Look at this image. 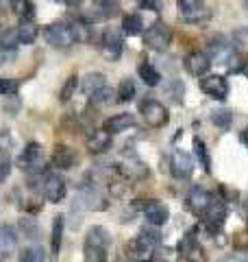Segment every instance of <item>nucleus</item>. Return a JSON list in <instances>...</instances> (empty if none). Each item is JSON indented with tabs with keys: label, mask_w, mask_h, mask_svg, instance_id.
Listing matches in <instances>:
<instances>
[{
	"label": "nucleus",
	"mask_w": 248,
	"mask_h": 262,
	"mask_svg": "<svg viewBox=\"0 0 248 262\" xmlns=\"http://www.w3.org/2000/svg\"><path fill=\"white\" fill-rule=\"evenodd\" d=\"M107 247H109V232L96 225L85 236V260L83 262H105Z\"/></svg>",
	"instance_id": "1"
},
{
	"label": "nucleus",
	"mask_w": 248,
	"mask_h": 262,
	"mask_svg": "<svg viewBox=\"0 0 248 262\" xmlns=\"http://www.w3.org/2000/svg\"><path fill=\"white\" fill-rule=\"evenodd\" d=\"M159 243H161L159 232L144 229V232L129 245V258L133 262H148L155 256V249H157V245Z\"/></svg>",
	"instance_id": "2"
},
{
	"label": "nucleus",
	"mask_w": 248,
	"mask_h": 262,
	"mask_svg": "<svg viewBox=\"0 0 248 262\" xmlns=\"http://www.w3.org/2000/svg\"><path fill=\"white\" fill-rule=\"evenodd\" d=\"M139 114L148 122V127H153V129L168 125V120H170V114L165 110V105L155 101V98H146V101L139 103Z\"/></svg>",
	"instance_id": "3"
},
{
	"label": "nucleus",
	"mask_w": 248,
	"mask_h": 262,
	"mask_svg": "<svg viewBox=\"0 0 248 262\" xmlns=\"http://www.w3.org/2000/svg\"><path fill=\"white\" fill-rule=\"evenodd\" d=\"M170 42H172V31L165 22L153 24L144 35V44L155 53H165L170 48Z\"/></svg>",
	"instance_id": "4"
},
{
	"label": "nucleus",
	"mask_w": 248,
	"mask_h": 262,
	"mask_svg": "<svg viewBox=\"0 0 248 262\" xmlns=\"http://www.w3.org/2000/svg\"><path fill=\"white\" fill-rule=\"evenodd\" d=\"M44 37L46 42L55 46V48H70L74 44V35H72V29L68 24H61V22H55V24H48L44 29Z\"/></svg>",
	"instance_id": "5"
},
{
	"label": "nucleus",
	"mask_w": 248,
	"mask_h": 262,
	"mask_svg": "<svg viewBox=\"0 0 248 262\" xmlns=\"http://www.w3.org/2000/svg\"><path fill=\"white\" fill-rule=\"evenodd\" d=\"M225 219H227V208H225V203L211 199L209 208H207L205 214H203V225L209 229L211 234H216V232H220V229H222V225H225Z\"/></svg>",
	"instance_id": "6"
},
{
	"label": "nucleus",
	"mask_w": 248,
	"mask_h": 262,
	"mask_svg": "<svg viewBox=\"0 0 248 262\" xmlns=\"http://www.w3.org/2000/svg\"><path fill=\"white\" fill-rule=\"evenodd\" d=\"M201 90L207 96L216 98V101H225V98L229 96V83H227V79L220 77V75L201 77Z\"/></svg>",
	"instance_id": "7"
},
{
	"label": "nucleus",
	"mask_w": 248,
	"mask_h": 262,
	"mask_svg": "<svg viewBox=\"0 0 248 262\" xmlns=\"http://www.w3.org/2000/svg\"><path fill=\"white\" fill-rule=\"evenodd\" d=\"M18 164H20L24 170H29V173H35L41 164H44V149H41V144L29 142L27 146H24V151L20 155Z\"/></svg>",
	"instance_id": "8"
},
{
	"label": "nucleus",
	"mask_w": 248,
	"mask_h": 262,
	"mask_svg": "<svg viewBox=\"0 0 248 262\" xmlns=\"http://www.w3.org/2000/svg\"><path fill=\"white\" fill-rule=\"evenodd\" d=\"M65 192H68V186H65V179L61 175L51 173L44 179V196L51 203H61L65 199Z\"/></svg>",
	"instance_id": "9"
},
{
	"label": "nucleus",
	"mask_w": 248,
	"mask_h": 262,
	"mask_svg": "<svg viewBox=\"0 0 248 262\" xmlns=\"http://www.w3.org/2000/svg\"><path fill=\"white\" fill-rule=\"evenodd\" d=\"M170 170H172V175H175L177 179H187L189 175H192V170H194L192 155L177 149L175 153H172V158H170Z\"/></svg>",
	"instance_id": "10"
},
{
	"label": "nucleus",
	"mask_w": 248,
	"mask_h": 262,
	"mask_svg": "<svg viewBox=\"0 0 248 262\" xmlns=\"http://www.w3.org/2000/svg\"><path fill=\"white\" fill-rule=\"evenodd\" d=\"M101 51H103V57L107 61H118L120 59V55H122V35L118 31H113V29L105 31Z\"/></svg>",
	"instance_id": "11"
},
{
	"label": "nucleus",
	"mask_w": 248,
	"mask_h": 262,
	"mask_svg": "<svg viewBox=\"0 0 248 262\" xmlns=\"http://www.w3.org/2000/svg\"><path fill=\"white\" fill-rule=\"evenodd\" d=\"M144 216L146 221L151 223L153 227H161L168 223V219H170V210L165 203L161 201H148L146 206H144Z\"/></svg>",
	"instance_id": "12"
},
{
	"label": "nucleus",
	"mask_w": 248,
	"mask_h": 262,
	"mask_svg": "<svg viewBox=\"0 0 248 262\" xmlns=\"http://www.w3.org/2000/svg\"><path fill=\"white\" fill-rule=\"evenodd\" d=\"M183 66H185V70L189 72V75L205 77L207 70H209V66H211V59H209V55H207V53L198 51V53H189L183 59Z\"/></svg>",
	"instance_id": "13"
},
{
	"label": "nucleus",
	"mask_w": 248,
	"mask_h": 262,
	"mask_svg": "<svg viewBox=\"0 0 248 262\" xmlns=\"http://www.w3.org/2000/svg\"><path fill=\"white\" fill-rule=\"evenodd\" d=\"M211 199H213V196L207 192V190H203V188H194V190L187 194V208L192 210L196 216H203L205 210L209 208Z\"/></svg>",
	"instance_id": "14"
},
{
	"label": "nucleus",
	"mask_w": 248,
	"mask_h": 262,
	"mask_svg": "<svg viewBox=\"0 0 248 262\" xmlns=\"http://www.w3.org/2000/svg\"><path fill=\"white\" fill-rule=\"evenodd\" d=\"M135 125V116L133 114H115V116L107 118L103 129L107 134H122V131H127Z\"/></svg>",
	"instance_id": "15"
},
{
	"label": "nucleus",
	"mask_w": 248,
	"mask_h": 262,
	"mask_svg": "<svg viewBox=\"0 0 248 262\" xmlns=\"http://www.w3.org/2000/svg\"><path fill=\"white\" fill-rule=\"evenodd\" d=\"M109 144H111V134H107L105 129H96L87 136L85 149L89 153H103V151L109 149Z\"/></svg>",
	"instance_id": "16"
},
{
	"label": "nucleus",
	"mask_w": 248,
	"mask_h": 262,
	"mask_svg": "<svg viewBox=\"0 0 248 262\" xmlns=\"http://www.w3.org/2000/svg\"><path fill=\"white\" fill-rule=\"evenodd\" d=\"M18 247V234L11 225H0V256H9Z\"/></svg>",
	"instance_id": "17"
},
{
	"label": "nucleus",
	"mask_w": 248,
	"mask_h": 262,
	"mask_svg": "<svg viewBox=\"0 0 248 262\" xmlns=\"http://www.w3.org/2000/svg\"><path fill=\"white\" fill-rule=\"evenodd\" d=\"M53 162H55L57 168L68 170V168H72L74 164H77V153H74L70 146H57L55 153H53Z\"/></svg>",
	"instance_id": "18"
},
{
	"label": "nucleus",
	"mask_w": 248,
	"mask_h": 262,
	"mask_svg": "<svg viewBox=\"0 0 248 262\" xmlns=\"http://www.w3.org/2000/svg\"><path fill=\"white\" fill-rule=\"evenodd\" d=\"M63 229H65V216H63V214H57V216L53 219V232H51V251L55 253V256L61 251Z\"/></svg>",
	"instance_id": "19"
},
{
	"label": "nucleus",
	"mask_w": 248,
	"mask_h": 262,
	"mask_svg": "<svg viewBox=\"0 0 248 262\" xmlns=\"http://www.w3.org/2000/svg\"><path fill=\"white\" fill-rule=\"evenodd\" d=\"M137 75H139V79H142L148 88L159 85V81H161V72L157 70L155 66L148 63V61H144V63H139V66H137Z\"/></svg>",
	"instance_id": "20"
},
{
	"label": "nucleus",
	"mask_w": 248,
	"mask_h": 262,
	"mask_svg": "<svg viewBox=\"0 0 248 262\" xmlns=\"http://www.w3.org/2000/svg\"><path fill=\"white\" fill-rule=\"evenodd\" d=\"M122 31L127 33V35H139V33L144 31V20H142V15L139 13H129V15H124V20H122Z\"/></svg>",
	"instance_id": "21"
},
{
	"label": "nucleus",
	"mask_w": 248,
	"mask_h": 262,
	"mask_svg": "<svg viewBox=\"0 0 248 262\" xmlns=\"http://www.w3.org/2000/svg\"><path fill=\"white\" fill-rule=\"evenodd\" d=\"M9 5H11V9L18 18H22V20L35 18V5H33V0H11Z\"/></svg>",
	"instance_id": "22"
},
{
	"label": "nucleus",
	"mask_w": 248,
	"mask_h": 262,
	"mask_svg": "<svg viewBox=\"0 0 248 262\" xmlns=\"http://www.w3.org/2000/svg\"><path fill=\"white\" fill-rule=\"evenodd\" d=\"M18 39H20V44H33L37 39V27L33 24V20H22V24L18 29Z\"/></svg>",
	"instance_id": "23"
},
{
	"label": "nucleus",
	"mask_w": 248,
	"mask_h": 262,
	"mask_svg": "<svg viewBox=\"0 0 248 262\" xmlns=\"http://www.w3.org/2000/svg\"><path fill=\"white\" fill-rule=\"evenodd\" d=\"M103 85H105V75H101V72H92V75H87L85 79L81 81V90L87 96H92L96 90H101Z\"/></svg>",
	"instance_id": "24"
},
{
	"label": "nucleus",
	"mask_w": 248,
	"mask_h": 262,
	"mask_svg": "<svg viewBox=\"0 0 248 262\" xmlns=\"http://www.w3.org/2000/svg\"><path fill=\"white\" fill-rule=\"evenodd\" d=\"M94 9L103 20L118 13V0H94Z\"/></svg>",
	"instance_id": "25"
},
{
	"label": "nucleus",
	"mask_w": 248,
	"mask_h": 262,
	"mask_svg": "<svg viewBox=\"0 0 248 262\" xmlns=\"http://www.w3.org/2000/svg\"><path fill=\"white\" fill-rule=\"evenodd\" d=\"M115 96H118V101H122V103L133 101V98H135V83H133V79H122L118 90H115Z\"/></svg>",
	"instance_id": "26"
},
{
	"label": "nucleus",
	"mask_w": 248,
	"mask_h": 262,
	"mask_svg": "<svg viewBox=\"0 0 248 262\" xmlns=\"http://www.w3.org/2000/svg\"><path fill=\"white\" fill-rule=\"evenodd\" d=\"M194 155H196V160L203 164V168L209 173V170H211V160H209L207 146H205V142L201 140V138H194Z\"/></svg>",
	"instance_id": "27"
},
{
	"label": "nucleus",
	"mask_w": 248,
	"mask_h": 262,
	"mask_svg": "<svg viewBox=\"0 0 248 262\" xmlns=\"http://www.w3.org/2000/svg\"><path fill=\"white\" fill-rule=\"evenodd\" d=\"M77 90H79V77L72 75V77L65 79V83H63L61 92H59V101H61V103H68L70 98L74 96V92H77Z\"/></svg>",
	"instance_id": "28"
},
{
	"label": "nucleus",
	"mask_w": 248,
	"mask_h": 262,
	"mask_svg": "<svg viewBox=\"0 0 248 262\" xmlns=\"http://www.w3.org/2000/svg\"><path fill=\"white\" fill-rule=\"evenodd\" d=\"M211 120H213V125H216L218 129L227 131L231 127V122H233V114H231L229 110H216L211 114Z\"/></svg>",
	"instance_id": "29"
},
{
	"label": "nucleus",
	"mask_w": 248,
	"mask_h": 262,
	"mask_svg": "<svg viewBox=\"0 0 248 262\" xmlns=\"http://www.w3.org/2000/svg\"><path fill=\"white\" fill-rule=\"evenodd\" d=\"M20 44L18 39V31L11 29V31H3V35H0V48H5V51H15Z\"/></svg>",
	"instance_id": "30"
},
{
	"label": "nucleus",
	"mask_w": 248,
	"mask_h": 262,
	"mask_svg": "<svg viewBox=\"0 0 248 262\" xmlns=\"http://www.w3.org/2000/svg\"><path fill=\"white\" fill-rule=\"evenodd\" d=\"M44 258V251L39 247H24L18 256V262H41Z\"/></svg>",
	"instance_id": "31"
},
{
	"label": "nucleus",
	"mask_w": 248,
	"mask_h": 262,
	"mask_svg": "<svg viewBox=\"0 0 248 262\" xmlns=\"http://www.w3.org/2000/svg\"><path fill=\"white\" fill-rule=\"evenodd\" d=\"M113 90L111 88H107V85H103L101 90H96V92L92 94V96H89V98H92V101L96 103V105H109L111 101H113Z\"/></svg>",
	"instance_id": "32"
},
{
	"label": "nucleus",
	"mask_w": 248,
	"mask_h": 262,
	"mask_svg": "<svg viewBox=\"0 0 248 262\" xmlns=\"http://www.w3.org/2000/svg\"><path fill=\"white\" fill-rule=\"evenodd\" d=\"M165 94H168L175 103H181V96L185 94V85L181 81H172V83L165 85Z\"/></svg>",
	"instance_id": "33"
},
{
	"label": "nucleus",
	"mask_w": 248,
	"mask_h": 262,
	"mask_svg": "<svg viewBox=\"0 0 248 262\" xmlns=\"http://www.w3.org/2000/svg\"><path fill=\"white\" fill-rule=\"evenodd\" d=\"M18 81L15 79H7V77H0V94L3 96H15L18 92Z\"/></svg>",
	"instance_id": "34"
},
{
	"label": "nucleus",
	"mask_w": 248,
	"mask_h": 262,
	"mask_svg": "<svg viewBox=\"0 0 248 262\" xmlns=\"http://www.w3.org/2000/svg\"><path fill=\"white\" fill-rule=\"evenodd\" d=\"M72 35H74V42H89V27L85 22H81V24H72Z\"/></svg>",
	"instance_id": "35"
},
{
	"label": "nucleus",
	"mask_w": 248,
	"mask_h": 262,
	"mask_svg": "<svg viewBox=\"0 0 248 262\" xmlns=\"http://www.w3.org/2000/svg\"><path fill=\"white\" fill-rule=\"evenodd\" d=\"M177 5L181 13H196V11H201L203 0H177Z\"/></svg>",
	"instance_id": "36"
},
{
	"label": "nucleus",
	"mask_w": 248,
	"mask_h": 262,
	"mask_svg": "<svg viewBox=\"0 0 248 262\" xmlns=\"http://www.w3.org/2000/svg\"><path fill=\"white\" fill-rule=\"evenodd\" d=\"M20 227L29 238H37V223L33 219H20Z\"/></svg>",
	"instance_id": "37"
},
{
	"label": "nucleus",
	"mask_w": 248,
	"mask_h": 262,
	"mask_svg": "<svg viewBox=\"0 0 248 262\" xmlns=\"http://www.w3.org/2000/svg\"><path fill=\"white\" fill-rule=\"evenodd\" d=\"M11 173V158L7 153H0V182H5Z\"/></svg>",
	"instance_id": "38"
},
{
	"label": "nucleus",
	"mask_w": 248,
	"mask_h": 262,
	"mask_svg": "<svg viewBox=\"0 0 248 262\" xmlns=\"http://www.w3.org/2000/svg\"><path fill=\"white\" fill-rule=\"evenodd\" d=\"M11 146H13V140H11V134L7 129L0 131V153H7L11 155Z\"/></svg>",
	"instance_id": "39"
},
{
	"label": "nucleus",
	"mask_w": 248,
	"mask_h": 262,
	"mask_svg": "<svg viewBox=\"0 0 248 262\" xmlns=\"http://www.w3.org/2000/svg\"><path fill=\"white\" fill-rule=\"evenodd\" d=\"M63 3H65V5H68V7H70V9H79V7H81L83 3H85V0H63Z\"/></svg>",
	"instance_id": "40"
},
{
	"label": "nucleus",
	"mask_w": 248,
	"mask_h": 262,
	"mask_svg": "<svg viewBox=\"0 0 248 262\" xmlns=\"http://www.w3.org/2000/svg\"><path fill=\"white\" fill-rule=\"evenodd\" d=\"M244 5H246V9H248V0H244Z\"/></svg>",
	"instance_id": "41"
},
{
	"label": "nucleus",
	"mask_w": 248,
	"mask_h": 262,
	"mask_svg": "<svg viewBox=\"0 0 248 262\" xmlns=\"http://www.w3.org/2000/svg\"><path fill=\"white\" fill-rule=\"evenodd\" d=\"M7 3H11V0H7Z\"/></svg>",
	"instance_id": "42"
},
{
	"label": "nucleus",
	"mask_w": 248,
	"mask_h": 262,
	"mask_svg": "<svg viewBox=\"0 0 248 262\" xmlns=\"http://www.w3.org/2000/svg\"><path fill=\"white\" fill-rule=\"evenodd\" d=\"M0 262H3V260H0Z\"/></svg>",
	"instance_id": "43"
}]
</instances>
